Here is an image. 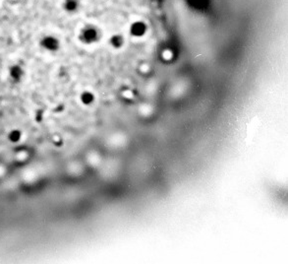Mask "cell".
Instances as JSON below:
<instances>
[{"mask_svg":"<svg viewBox=\"0 0 288 264\" xmlns=\"http://www.w3.org/2000/svg\"><path fill=\"white\" fill-rule=\"evenodd\" d=\"M21 138V133L19 131H12L10 135H9V139L11 140L12 142H18Z\"/></svg>","mask_w":288,"mask_h":264,"instance_id":"cell-4","label":"cell"},{"mask_svg":"<svg viewBox=\"0 0 288 264\" xmlns=\"http://www.w3.org/2000/svg\"><path fill=\"white\" fill-rule=\"evenodd\" d=\"M43 45L48 49H53L56 47V40L51 38H47L43 40Z\"/></svg>","mask_w":288,"mask_h":264,"instance_id":"cell-2","label":"cell"},{"mask_svg":"<svg viewBox=\"0 0 288 264\" xmlns=\"http://www.w3.org/2000/svg\"><path fill=\"white\" fill-rule=\"evenodd\" d=\"M84 35H85L86 39L94 40V39H95V35H97V33H95V30H94V29H87V31H85Z\"/></svg>","mask_w":288,"mask_h":264,"instance_id":"cell-3","label":"cell"},{"mask_svg":"<svg viewBox=\"0 0 288 264\" xmlns=\"http://www.w3.org/2000/svg\"><path fill=\"white\" fill-rule=\"evenodd\" d=\"M146 29H147V27H146V25H145L144 22L138 21V22L133 23L131 31H132V34H133V35L141 36V35H144V34H145Z\"/></svg>","mask_w":288,"mask_h":264,"instance_id":"cell-1","label":"cell"}]
</instances>
